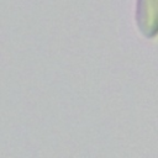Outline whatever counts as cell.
<instances>
[{
    "mask_svg": "<svg viewBox=\"0 0 158 158\" xmlns=\"http://www.w3.org/2000/svg\"><path fill=\"white\" fill-rule=\"evenodd\" d=\"M136 23L146 38L158 36V0L136 1Z\"/></svg>",
    "mask_w": 158,
    "mask_h": 158,
    "instance_id": "1",
    "label": "cell"
}]
</instances>
